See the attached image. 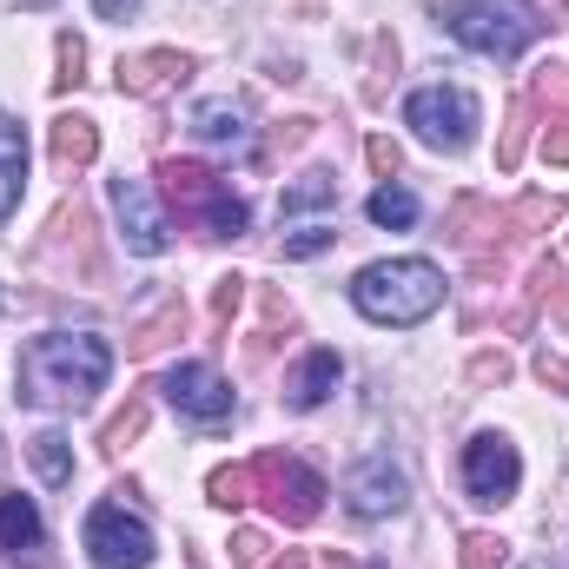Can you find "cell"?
<instances>
[{
    "label": "cell",
    "instance_id": "obj_41",
    "mask_svg": "<svg viewBox=\"0 0 569 569\" xmlns=\"http://www.w3.org/2000/svg\"><path fill=\"white\" fill-rule=\"evenodd\" d=\"M133 7H140V0H93V13H100V20H127Z\"/></svg>",
    "mask_w": 569,
    "mask_h": 569
},
{
    "label": "cell",
    "instance_id": "obj_18",
    "mask_svg": "<svg viewBox=\"0 0 569 569\" xmlns=\"http://www.w3.org/2000/svg\"><path fill=\"white\" fill-rule=\"evenodd\" d=\"M47 146H53V166H60V172H80V166H93V152H100V127H93L87 113H60Z\"/></svg>",
    "mask_w": 569,
    "mask_h": 569
},
{
    "label": "cell",
    "instance_id": "obj_22",
    "mask_svg": "<svg viewBox=\"0 0 569 569\" xmlns=\"http://www.w3.org/2000/svg\"><path fill=\"white\" fill-rule=\"evenodd\" d=\"M365 212H371V226H391V232H405V226H418V199H411L405 186H378Z\"/></svg>",
    "mask_w": 569,
    "mask_h": 569
},
{
    "label": "cell",
    "instance_id": "obj_26",
    "mask_svg": "<svg viewBox=\"0 0 569 569\" xmlns=\"http://www.w3.org/2000/svg\"><path fill=\"white\" fill-rule=\"evenodd\" d=\"M530 120H537V107H530V100H517V107H510V120H503V140H497V166H503V172H517V166H523Z\"/></svg>",
    "mask_w": 569,
    "mask_h": 569
},
{
    "label": "cell",
    "instance_id": "obj_17",
    "mask_svg": "<svg viewBox=\"0 0 569 569\" xmlns=\"http://www.w3.org/2000/svg\"><path fill=\"white\" fill-rule=\"evenodd\" d=\"M338 378H345V365H338V351H311L305 365H298V378L284 385V398H291V411H318L331 391H338Z\"/></svg>",
    "mask_w": 569,
    "mask_h": 569
},
{
    "label": "cell",
    "instance_id": "obj_34",
    "mask_svg": "<svg viewBox=\"0 0 569 569\" xmlns=\"http://www.w3.org/2000/svg\"><path fill=\"white\" fill-rule=\"evenodd\" d=\"M266 550H272V543H266L259 530H239V537H232V569H266Z\"/></svg>",
    "mask_w": 569,
    "mask_h": 569
},
{
    "label": "cell",
    "instance_id": "obj_11",
    "mask_svg": "<svg viewBox=\"0 0 569 569\" xmlns=\"http://www.w3.org/2000/svg\"><path fill=\"white\" fill-rule=\"evenodd\" d=\"M345 503H351V517H398L411 503V477L391 457H365L345 477Z\"/></svg>",
    "mask_w": 569,
    "mask_h": 569
},
{
    "label": "cell",
    "instance_id": "obj_25",
    "mask_svg": "<svg viewBox=\"0 0 569 569\" xmlns=\"http://www.w3.org/2000/svg\"><path fill=\"white\" fill-rule=\"evenodd\" d=\"M140 430H146V398L133 391V398H127V405H120V411L107 418V430H100V450H107V457H120V450H127V443H133Z\"/></svg>",
    "mask_w": 569,
    "mask_h": 569
},
{
    "label": "cell",
    "instance_id": "obj_23",
    "mask_svg": "<svg viewBox=\"0 0 569 569\" xmlns=\"http://www.w3.org/2000/svg\"><path fill=\"white\" fill-rule=\"evenodd\" d=\"M27 457H33V470H40L47 483H67V477H73V450H67L60 430H40V437L27 443Z\"/></svg>",
    "mask_w": 569,
    "mask_h": 569
},
{
    "label": "cell",
    "instance_id": "obj_20",
    "mask_svg": "<svg viewBox=\"0 0 569 569\" xmlns=\"http://www.w3.org/2000/svg\"><path fill=\"white\" fill-rule=\"evenodd\" d=\"M325 206H338V179H331L325 166H311V172H298V179L284 186L279 219H284V226H298L305 212H325Z\"/></svg>",
    "mask_w": 569,
    "mask_h": 569
},
{
    "label": "cell",
    "instance_id": "obj_39",
    "mask_svg": "<svg viewBox=\"0 0 569 569\" xmlns=\"http://www.w3.org/2000/svg\"><path fill=\"white\" fill-rule=\"evenodd\" d=\"M311 127H318V120H284L279 133H272V140H279V152H291V146H305V140H311Z\"/></svg>",
    "mask_w": 569,
    "mask_h": 569
},
{
    "label": "cell",
    "instance_id": "obj_37",
    "mask_svg": "<svg viewBox=\"0 0 569 569\" xmlns=\"http://www.w3.org/2000/svg\"><path fill=\"white\" fill-rule=\"evenodd\" d=\"M470 385H510V358L497 351V358H477L470 365Z\"/></svg>",
    "mask_w": 569,
    "mask_h": 569
},
{
    "label": "cell",
    "instance_id": "obj_21",
    "mask_svg": "<svg viewBox=\"0 0 569 569\" xmlns=\"http://www.w3.org/2000/svg\"><path fill=\"white\" fill-rule=\"evenodd\" d=\"M20 186H27V140H20L13 120H0V226L20 206Z\"/></svg>",
    "mask_w": 569,
    "mask_h": 569
},
{
    "label": "cell",
    "instance_id": "obj_44",
    "mask_svg": "<svg viewBox=\"0 0 569 569\" xmlns=\"http://www.w3.org/2000/svg\"><path fill=\"white\" fill-rule=\"evenodd\" d=\"M371 569H385V563H371Z\"/></svg>",
    "mask_w": 569,
    "mask_h": 569
},
{
    "label": "cell",
    "instance_id": "obj_27",
    "mask_svg": "<svg viewBox=\"0 0 569 569\" xmlns=\"http://www.w3.org/2000/svg\"><path fill=\"white\" fill-rule=\"evenodd\" d=\"M206 490H212V503H219V510H246V503L259 497V490H252V463H226V470H212V483H206Z\"/></svg>",
    "mask_w": 569,
    "mask_h": 569
},
{
    "label": "cell",
    "instance_id": "obj_5",
    "mask_svg": "<svg viewBox=\"0 0 569 569\" xmlns=\"http://www.w3.org/2000/svg\"><path fill=\"white\" fill-rule=\"evenodd\" d=\"M252 490L266 497V510H272L279 523H291V530L318 523V510H325V477H318L311 463L284 457V450H266V457H252Z\"/></svg>",
    "mask_w": 569,
    "mask_h": 569
},
{
    "label": "cell",
    "instance_id": "obj_12",
    "mask_svg": "<svg viewBox=\"0 0 569 569\" xmlns=\"http://www.w3.org/2000/svg\"><path fill=\"white\" fill-rule=\"evenodd\" d=\"M113 212H120L127 246L140 259H159L166 252V219H159V206H152V192H146L140 179H113Z\"/></svg>",
    "mask_w": 569,
    "mask_h": 569
},
{
    "label": "cell",
    "instance_id": "obj_14",
    "mask_svg": "<svg viewBox=\"0 0 569 569\" xmlns=\"http://www.w3.org/2000/svg\"><path fill=\"white\" fill-rule=\"evenodd\" d=\"M0 550H7L13 563H33V557L47 550V523H40L33 497H20V490L0 497Z\"/></svg>",
    "mask_w": 569,
    "mask_h": 569
},
{
    "label": "cell",
    "instance_id": "obj_38",
    "mask_svg": "<svg viewBox=\"0 0 569 569\" xmlns=\"http://www.w3.org/2000/svg\"><path fill=\"white\" fill-rule=\"evenodd\" d=\"M543 159H550V166H569V120H550V133H543Z\"/></svg>",
    "mask_w": 569,
    "mask_h": 569
},
{
    "label": "cell",
    "instance_id": "obj_36",
    "mask_svg": "<svg viewBox=\"0 0 569 569\" xmlns=\"http://www.w3.org/2000/svg\"><path fill=\"white\" fill-rule=\"evenodd\" d=\"M537 378H543L550 391H569V358H557V351H537Z\"/></svg>",
    "mask_w": 569,
    "mask_h": 569
},
{
    "label": "cell",
    "instance_id": "obj_8",
    "mask_svg": "<svg viewBox=\"0 0 569 569\" xmlns=\"http://www.w3.org/2000/svg\"><path fill=\"white\" fill-rule=\"evenodd\" d=\"M40 266H60L67 279H80V284L100 279V239H93V212H87L80 199H67V206L53 212V226H47V239H40Z\"/></svg>",
    "mask_w": 569,
    "mask_h": 569
},
{
    "label": "cell",
    "instance_id": "obj_31",
    "mask_svg": "<svg viewBox=\"0 0 569 569\" xmlns=\"http://www.w3.org/2000/svg\"><path fill=\"white\" fill-rule=\"evenodd\" d=\"M246 305V279L239 272H226V279L212 284V331H232V311Z\"/></svg>",
    "mask_w": 569,
    "mask_h": 569
},
{
    "label": "cell",
    "instance_id": "obj_16",
    "mask_svg": "<svg viewBox=\"0 0 569 569\" xmlns=\"http://www.w3.org/2000/svg\"><path fill=\"white\" fill-rule=\"evenodd\" d=\"M192 133L212 146V152H252V127H246V107H239V100H206V107H192Z\"/></svg>",
    "mask_w": 569,
    "mask_h": 569
},
{
    "label": "cell",
    "instance_id": "obj_40",
    "mask_svg": "<svg viewBox=\"0 0 569 569\" xmlns=\"http://www.w3.org/2000/svg\"><path fill=\"white\" fill-rule=\"evenodd\" d=\"M259 311H266V325H291V305L279 291H259Z\"/></svg>",
    "mask_w": 569,
    "mask_h": 569
},
{
    "label": "cell",
    "instance_id": "obj_4",
    "mask_svg": "<svg viewBox=\"0 0 569 569\" xmlns=\"http://www.w3.org/2000/svg\"><path fill=\"white\" fill-rule=\"evenodd\" d=\"M437 20L450 27V40H463L470 53H490V60H517L543 33L530 0H443Z\"/></svg>",
    "mask_w": 569,
    "mask_h": 569
},
{
    "label": "cell",
    "instance_id": "obj_9",
    "mask_svg": "<svg viewBox=\"0 0 569 569\" xmlns=\"http://www.w3.org/2000/svg\"><path fill=\"white\" fill-rule=\"evenodd\" d=\"M517 483H523V463H517V443H510V437L483 430V437L463 443V490H470L477 503H510Z\"/></svg>",
    "mask_w": 569,
    "mask_h": 569
},
{
    "label": "cell",
    "instance_id": "obj_2",
    "mask_svg": "<svg viewBox=\"0 0 569 569\" xmlns=\"http://www.w3.org/2000/svg\"><path fill=\"white\" fill-rule=\"evenodd\" d=\"M351 305L371 318V325H425L430 311L443 305V272L430 259H385V266H365L351 279Z\"/></svg>",
    "mask_w": 569,
    "mask_h": 569
},
{
    "label": "cell",
    "instance_id": "obj_33",
    "mask_svg": "<svg viewBox=\"0 0 569 569\" xmlns=\"http://www.w3.org/2000/svg\"><path fill=\"white\" fill-rule=\"evenodd\" d=\"M557 212H563V206H557V199H523V206H517V212H510V232H537V226H550V219H557Z\"/></svg>",
    "mask_w": 569,
    "mask_h": 569
},
{
    "label": "cell",
    "instance_id": "obj_7",
    "mask_svg": "<svg viewBox=\"0 0 569 569\" xmlns=\"http://www.w3.org/2000/svg\"><path fill=\"white\" fill-rule=\"evenodd\" d=\"M87 557H93V569H146L152 563V530L127 503H100L87 517Z\"/></svg>",
    "mask_w": 569,
    "mask_h": 569
},
{
    "label": "cell",
    "instance_id": "obj_3",
    "mask_svg": "<svg viewBox=\"0 0 569 569\" xmlns=\"http://www.w3.org/2000/svg\"><path fill=\"white\" fill-rule=\"evenodd\" d=\"M159 192H166V206L179 212V226H192V232H206V239H239V232L252 226L246 199H239L212 166H199V159H159Z\"/></svg>",
    "mask_w": 569,
    "mask_h": 569
},
{
    "label": "cell",
    "instance_id": "obj_35",
    "mask_svg": "<svg viewBox=\"0 0 569 569\" xmlns=\"http://www.w3.org/2000/svg\"><path fill=\"white\" fill-rule=\"evenodd\" d=\"M365 159H371V172H378V179H391V172L405 166V152H398V140H371V146H365Z\"/></svg>",
    "mask_w": 569,
    "mask_h": 569
},
{
    "label": "cell",
    "instance_id": "obj_43",
    "mask_svg": "<svg viewBox=\"0 0 569 569\" xmlns=\"http://www.w3.org/2000/svg\"><path fill=\"white\" fill-rule=\"evenodd\" d=\"M298 7H305V13H318V0H298Z\"/></svg>",
    "mask_w": 569,
    "mask_h": 569
},
{
    "label": "cell",
    "instance_id": "obj_24",
    "mask_svg": "<svg viewBox=\"0 0 569 569\" xmlns=\"http://www.w3.org/2000/svg\"><path fill=\"white\" fill-rule=\"evenodd\" d=\"M530 107H550V113H569V67L563 60H543L537 73H530V93H523Z\"/></svg>",
    "mask_w": 569,
    "mask_h": 569
},
{
    "label": "cell",
    "instance_id": "obj_10",
    "mask_svg": "<svg viewBox=\"0 0 569 569\" xmlns=\"http://www.w3.org/2000/svg\"><path fill=\"white\" fill-rule=\"evenodd\" d=\"M159 391H166L172 411L192 418V425H226V418H232V385H226L212 365H179Z\"/></svg>",
    "mask_w": 569,
    "mask_h": 569
},
{
    "label": "cell",
    "instance_id": "obj_19",
    "mask_svg": "<svg viewBox=\"0 0 569 569\" xmlns=\"http://www.w3.org/2000/svg\"><path fill=\"white\" fill-rule=\"evenodd\" d=\"M497 226H510V212H497V206L477 199V192H463V199L450 206V219H443V232H450L457 246H483V239H497Z\"/></svg>",
    "mask_w": 569,
    "mask_h": 569
},
{
    "label": "cell",
    "instance_id": "obj_29",
    "mask_svg": "<svg viewBox=\"0 0 569 569\" xmlns=\"http://www.w3.org/2000/svg\"><path fill=\"white\" fill-rule=\"evenodd\" d=\"M463 569H510V543L490 530H463Z\"/></svg>",
    "mask_w": 569,
    "mask_h": 569
},
{
    "label": "cell",
    "instance_id": "obj_1",
    "mask_svg": "<svg viewBox=\"0 0 569 569\" xmlns=\"http://www.w3.org/2000/svg\"><path fill=\"white\" fill-rule=\"evenodd\" d=\"M113 351L93 331H47L20 351V398L40 411H80L93 405V391L107 385Z\"/></svg>",
    "mask_w": 569,
    "mask_h": 569
},
{
    "label": "cell",
    "instance_id": "obj_13",
    "mask_svg": "<svg viewBox=\"0 0 569 569\" xmlns=\"http://www.w3.org/2000/svg\"><path fill=\"white\" fill-rule=\"evenodd\" d=\"M186 73H192V60H186L179 47H152V53H127V60H120L113 87H120V93H133V100H152V93L179 87Z\"/></svg>",
    "mask_w": 569,
    "mask_h": 569
},
{
    "label": "cell",
    "instance_id": "obj_6",
    "mask_svg": "<svg viewBox=\"0 0 569 569\" xmlns=\"http://www.w3.org/2000/svg\"><path fill=\"white\" fill-rule=\"evenodd\" d=\"M405 120L418 127V140L437 146V152H463L477 140V100L463 87H418L405 100Z\"/></svg>",
    "mask_w": 569,
    "mask_h": 569
},
{
    "label": "cell",
    "instance_id": "obj_28",
    "mask_svg": "<svg viewBox=\"0 0 569 569\" xmlns=\"http://www.w3.org/2000/svg\"><path fill=\"white\" fill-rule=\"evenodd\" d=\"M530 298H543L550 318L569 331V272L563 266H537V272H530Z\"/></svg>",
    "mask_w": 569,
    "mask_h": 569
},
{
    "label": "cell",
    "instance_id": "obj_42",
    "mask_svg": "<svg viewBox=\"0 0 569 569\" xmlns=\"http://www.w3.org/2000/svg\"><path fill=\"white\" fill-rule=\"evenodd\" d=\"M279 569H305V557H298V550H291V557H284V563Z\"/></svg>",
    "mask_w": 569,
    "mask_h": 569
},
{
    "label": "cell",
    "instance_id": "obj_15",
    "mask_svg": "<svg viewBox=\"0 0 569 569\" xmlns=\"http://www.w3.org/2000/svg\"><path fill=\"white\" fill-rule=\"evenodd\" d=\"M186 325H192V311H186V298L179 291H166L152 311H146L140 325H133V338H127V358H159L172 338H186Z\"/></svg>",
    "mask_w": 569,
    "mask_h": 569
},
{
    "label": "cell",
    "instance_id": "obj_30",
    "mask_svg": "<svg viewBox=\"0 0 569 569\" xmlns=\"http://www.w3.org/2000/svg\"><path fill=\"white\" fill-rule=\"evenodd\" d=\"M53 60H60V73H53V93H73V87H80V67H87V47H80V33H60V40H53Z\"/></svg>",
    "mask_w": 569,
    "mask_h": 569
},
{
    "label": "cell",
    "instance_id": "obj_32",
    "mask_svg": "<svg viewBox=\"0 0 569 569\" xmlns=\"http://www.w3.org/2000/svg\"><path fill=\"white\" fill-rule=\"evenodd\" d=\"M391 73H398V40H391V33H378V47H371V80H365V93H371V100H385Z\"/></svg>",
    "mask_w": 569,
    "mask_h": 569
}]
</instances>
